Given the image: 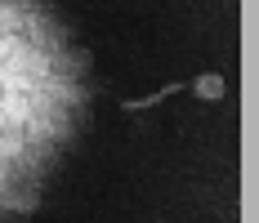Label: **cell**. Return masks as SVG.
I'll return each mask as SVG.
<instances>
[{
  "label": "cell",
  "instance_id": "1",
  "mask_svg": "<svg viewBox=\"0 0 259 223\" xmlns=\"http://www.w3.org/2000/svg\"><path fill=\"white\" fill-rule=\"evenodd\" d=\"M179 90H188V85H183V80H170V85H161V90H152V94H143V99H125V103H121V112H148V107H156V103L175 99Z\"/></svg>",
  "mask_w": 259,
  "mask_h": 223
},
{
  "label": "cell",
  "instance_id": "2",
  "mask_svg": "<svg viewBox=\"0 0 259 223\" xmlns=\"http://www.w3.org/2000/svg\"><path fill=\"white\" fill-rule=\"evenodd\" d=\"M188 90H192L201 103H219L224 94H228V85H224V76H219V72H201L192 85H188Z\"/></svg>",
  "mask_w": 259,
  "mask_h": 223
}]
</instances>
